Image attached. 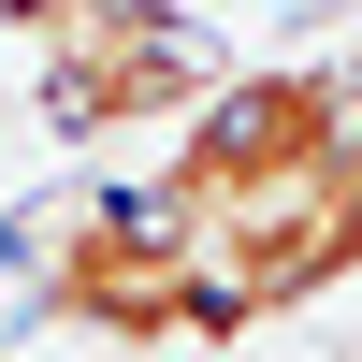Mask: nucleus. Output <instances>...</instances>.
<instances>
[{"instance_id": "f257e3e1", "label": "nucleus", "mask_w": 362, "mask_h": 362, "mask_svg": "<svg viewBox=\"0 0 362 362\" xmlns=\"http://www.w3.org/2000/svg\"><path fill=\"white\" fill-rule=\"evenodd\" d=\"M334 145H348V73H334V58H290V73H218L189 116H174V160L145 174V189H160L174 232H189L203 203L276 189V174H319Z\"/></svg>"}, {"instance_id": "f03ea898", "label": "nucleus", "mask_w": 362, "mask_h": 362, "mask_svg": "<svg viewBox=\"0 0 362 362\" xmlns=\"http://www.w3.org/2000/svg\"><path fill=\"white\" fill-rule=\"evenodd\" d=\"M44 319L116 348H174L189 334V232H174L160 189H87L44 247Z\"/></svg>"}]
</instances>
